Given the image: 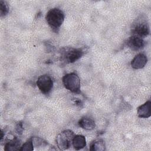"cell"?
<instances>
[{"mask_svg": "<svg viewBox=\"0 0 151 151\" xmlns=\"http://www.w3.org/2000/svg\"><path fill=\"white\" fill-rule=\"evenodd\" d=\"M64 14L60 9L54 8L50 9L45 15V19L50 27L55 32H58L60 27L64 20Z\"/></svg>", "mask_w": 151, "mask_h": 151, "instance_id": "6da1fadb", "label": "cell"}, {"mask_svg": "<svg viewBox=\"0 0 151 151\" xmlns=\"http://www.w3.org/2000/svg\"><path fill=\"white\" fill-rule=\"evenodd\" d=\"M61 60L65 63H73L82 57L84 51L82 48L64 47L60 50Z\"/></svg>", "mask_w": 151, "mask_h": 151, "instance_id": "7a4b0ae2", "label": "cell"}, {"mask_svg": "<svg viewBox=\"0 0 151 151\" xmlns=\"http://www.w3.org/2000/svg\"><path fill=\"white\" fill-rule=\"evenodd\" d=\"M64 86L68 90L74 93H80V80L78 75L75 73L65 74L62 78Z\"/></svg>", "mask_w": 151, "mask_h": 151, "instance_id": "3957f363", "label": "cell"}, {"mask_svg": "<svg viewBox=\"0 0 151 151\" xmlns=\"http://www.w3.org/2000/svg\"><path fill=\"white\" fill-rule=\"evenodd\" d=\"M75 134L71 130H65L56 137V143L60 150L68 149L71 146Z\"/></svg>", "mask_w": 151, "mask_h": 151, "instance_id": "277c9868", "label": "cell"}, {"mask_svg": "<svg viewBox=\"0 0 151 151\" xmlns=\"http://www.w3.org/2000/svg\"><path fill=\"white\" fill-rule=\"evenodd\" d=\"M150 32L149 27L146 18H140L133 25L132 33L133 35H136L140 38L147 37Z\"/></svg>", "mask_w": 151, "mask_h": 151, "instance_id": "5b68a950", "label": "cell"}, {"mask_svg": "<svg viewBox=\"0 0 151 151\" xmlns=\"http://www.w3.org/2000/svg\"><path fill=\"white\" fill-rule=\"evenodd\" d=\"M37 86L41 93L48 94L53 87V81L49 75H41L37 79Z\"/></svg>", "mask_w": 151, "mask_h": 151, "instance_id": "8992f818", "label": "cell"}, {"mask_svg": "<svg viewBox=\"0 0 151 151\" xmlns=\"http://www.w3.org/2000/svg\"><path fill=\"white\" fill-rule=\"evenodd\" d=\"M126 44L127 47L133 51L140 50L143 48L145 45L143 38L136 35L130 37L127 40Z\"/></svg>", "mask_w": 151, "mask_h": 151, "instance_id": "52a82bcc", "label": "cell"}, {"mask_svg": "<svg viewBox=\"0 0 151 151\" xmlns=\"http://www.w3.org/2000/svg\"><path fill=\"white\" fill-rule=\"evenodd\" d=\"M147 62V57L143 53L137 54L131 61V66L134 69L143 68Z\"/></svg>", "mask_w": 151, "mask_h": 151, "instance_id": "ba28073f", "label": "cell"}, {"mask_svg": "<svg viewBox=\"0 0 151 151\" xmlns=\"http://www.w3.org/2000/svg\"><path fill=\"white\" fill-rule=\"evenodd\" d=\"M150 105L151 102L150 100H148L138 107L137 111L138 117L140 118H149L150 117Z\"/></svg>", "mask_w": 151, "mask_h": 151, "instance_id": "9c48e42d", "label": "cell"}, {"mask_svg": "<svg viewBox=\"0 0 151 151\" xmlns=\"http://www.w3.org/2000/svg\"><path fill=\"white\" fill-rule=\"evenodd\" d=\"M78 125L82 129L87 130H92L96 127L94 120L87 116L81 117L78 121Z\"/></svg>", "mask_w": 151, "mask_h": 151, "instance_id": "30bf717a", "label": "cell"}, {"mask_svg": "<svg viewBox=\"0 0 151 151\" xmlns=\"http://www.w3.org/2000/svg\"><path fill=\"white\" fill-rule=\"evenodd\" d=\"M72 145L77 150L84 148L86 146V140L85 137L81 134L75 135L73 139Z\"/></svg>", "mask_w": 151, "mask_h": 151, "instance_id": "8fae6325", "label": "cell"}, {"mask_svg": "<svg viewBox=\"0 0 151 151\" xmlns=\"http://www.w3.org/2000/svg\"><path fill=\"white\" fill-rule=\"evenodd\" d=\"M21 145L20 140L17 137H15L13 139L9 140L5 145L4 150L5 151H14L19 150V147Z\"/></svg>", "mask_w": 151, "mask_h": 151, "instance_id": "7c38bea8", "label": "cell"}, {"mask_svg": "<svg viewBox=\"0 0 151 151\" xmlns=\"http://www.w3.org/2000/svg\"><path fill=\"white\" fill-rule=\"evenodd\" d=\"M90 150L91 151H103L106 150L104 141L102 139H97L93 140L90 145Z\"/></svg>", "mask_w": 151, "mask_h": 151, "instance_id": "4fadbf2b", "label": "cell"}, {"mask_svg": "<svg viewBox=\"0 0 151 151\" xmlns=\"http://www.w3.org/2000/svg\"><path fill=\"white\" fill-rule=\"evenodd\" d=\"M9 12V6L6 1L0 0V15L1 17H5Z\"/></svg>", "mask_w": 151, "mask_h": 151, "instance_id": "5bb4252c", "label": "cell"}, {"mask_svg": "<svg viewBox=\"0 0 151 151\" xmlns=\"http://www.w3.org/2000/svg\"><path fill=\"white\" fill-rule=\"evenodd\" d=\"M34 150V145L32 142V137L24 143L22 146H21L19 150L20 151H31Z\"/></svg>", "mask_w": 151, "mask_h": 151, "instance_id": "9a60e30c", "label": "cell"}, {"mask_svg": "<svg viewBox=\"0 0 151 151\" xmlns=\"http://www.w3.org/2000/svg\"><path fill=\"white\" fill-rule=\"evenodd\" d=\"M23 130H24V128H23V126H22V123L21 122H20L17 124L16 127H15V130L18 134H21L22 133Z\"/></svg>", "mask_w": 151, "mask_h": 151, "instance_id": "2e32d148", "label": "cell"}]
</instances>
